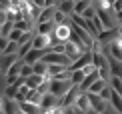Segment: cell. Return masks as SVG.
<instances>
[{
    "label": "cell",
    "mask_w": 122,
    "mask_h": 114,
    "mask_svg": "<svg viewBox=\"0 0 122 114\" xmlns=\"http://www.w3.org/2000/svg\"><path fill=\"white\" fill-rule=\"evenodd\" d=\"M72 86L74 84H72L70 78H50V92L56 94V96H60V98H62Z\"/></svg>",
    "instance_id": "cell-1"
},
{
    "label": "cell",
    "mask_w": 122,
    "mask_h": 114,
    "mask_svg": "<svg viewBox=\"0 0 122 114\" xmlns=\"http://www.w3.org/2000/svg\"><path fill=\"white\" fill-rule=\"evenodd\" d=\"M8 20V14H6V8H2L0 10V24H4Z\"/></svg>",
    "instance_id": "cell-27"
},
{
    "label": "cell",
    "mask_w": 122,
    "mask_h": 114,
    "mask_svg": "<svg viewBox=\"0 0 122 114\" xmlns=\"http://www.w3.org/2000/svg\"><path fill=\"white\" fill-rule=\"evenodd\" d=\"M28 92H30V88L26 86V82H22V84L18 86V92H16V100H18V102H22V100H26V96H28Z\"/></svg>",
    "instance_id": "cell-20"
},
{
    "label": "cell",
    "mask_w": 122,
    "mask_h": 114,
    "mask_svg": "<svg viewBox=\"0 0 122 114\" xmlns=\"http://www.w3.org/2000/svg\"><path fill=\"white\" fill-rule=\"evenodd\" d=\"M34 72L40 76H48V62H44V60H38V62H34Z\"/></svg>",
    "instance_id": "cell-19"
},
{
    "label": "cell",
    "mask_w": 122,
    "mask_h": 114,
    "mask_svg": "<svg viewBox=\"0 0 122 114\" xmlns=\"http://www.w3.org/2000/svg\"><path fill=\"white\" fill-rule=\"evenodd\" d=\"M110 86L114 88V90H118L120 94H122V76H110Z\"/></svg>",
    "instance_id": "cell-22"
},
{
    "label": "cell",
    "mask_w": 122,
    "mask_h": 114,
    "mask_svg": "<svg viewBox=\"0 0 122 114\" xmlns=\"http://www.w3.org/2000/svg\"><path fill=\"white\" fill-rule=\"evenodd\" d=\"M54 28H56V24H54V20H48V22H36V26H34V32L50 34V32H54Z\"/></svg>",
    "instance_id": "cell-11"
},
{
    "label": "cell",
    "mask_w": 122,
    "mask_h": 114,
    "mask_svg": "<svg viewBox=\"0 0 122 114\" xmlns=\"http://www.w3.org/2000/svg\"><path fill=\"white\" fill-rule=\"evenodd\" d=\"M64 70H68V64H48V76L50 78H54L56 74H60Z\"/></svg>",
    "instance_id": "cell-16"
},
{
    "label": "cell",
    "mask_w": 122,
    "mask_h": 114,
    "mask_svg": "<svg viewBox=\"0 0 122 114\" xmlns=\"http://www.w3.org/2000/svg\"><path fill=\"white\" fill-rule=\"evenodd\" d=\"M118 36H120V38H122V22L118 24Z\"/></svg>",
    "instance_id": "cell-28"
},
{
    "label": "cell",
    "mask_w": 122,
    "mask_h": 114,
    "mask_svg": "<svg viewBox=\"0 0 122 114\" xmlns=\"http://www.w3.org/2000/svg\"><path fill=\"white\" fill-rule=\"evenodd\" d=\"M74 2L76 0H60V4H58V10H62L64 14H72L74 12Z\"/></svg>",
    "instance_id": "cell-15"
},
{
    "label": "cell",
    "mask_w": 122,
    "mask_h": 114,
    "mask_svg": "<svg viewBox=\"0 0 122 114\" xmlns=\"http://www.w3.org/2000/svg\"><path fill=\"white\" fill-rule=\"evenodd\" d=\"M42 60H44V62H48V64H68V66L72 64V60H70L64 52H54V50L46 52Z\"/></svg>",
    "instance_id": "cell-2"
},
{
    "label": "cell",
    "mask_w": 122,
    "mask_h": 114,
    "mask_svg": "<svg viewBox=\"0 0 122 114\" xmlns=\"http://www.w3.org/2000/svg\"><path fill=\"white\" fill-rule=\"evenodd\" d=\"M22 64H24V58H18L16 62H14L12 66L8 68L6 76H20V70H22Z\"/></svg>",
    "instance_id": "cell-17"
},
{
    "label": "cell",
    "mask_w": 122,
    "mask_h": 114,
    "mask_svg": "<svg viewBox=\"0 0 122 114\" xmlns=\"http://www.w3.org/2000/svg\"><path fill=\"white\" fill-rule=\"evenodd\" d=\"M22 30H18V28H12V30H10V34H8V40H16V42H18V40L20 38H22Z\"/></svg>",
    "instance_id": "cell-25"
},
{
    "label": "cell",
    "mask_w": 122,
    "mask_h": 114,
    "mask_svg": "<svg viewBox=\"0 0 122 114\" xmlns=\"http://www.w3.org/2000/svg\"><path fill=\"white\" fill-rule=\"evenodd\" d=\"M98 78H100V72H98V68H94L92 72H88V74L84 76V80L80 82V86H78V88H80V90H84V92H86V90H88V88L92 86V84H94V82L98 80Z\"/></svg>",
    "instance_id": "cell-7"
},
{
    "label": "cell",
    "mask_w": 122,
    "mask_h": 114,
    "mask_svg": "<svg viewBox=\"0 0 122 114\" xmlns=\"http://www.w3.org/2000/svg\"><path fill=\"white\" fill-rule=\"evenodd\" d=\"M32 40H28V42H24V44H20V48H18V56H20V58H24V56H26L28 54V50L30 48H32Z\"/></svg>",
    "instance_id": "cell-24"
},
{
    "label": "cell",
    "mask_w": 122,
    "mask_h": 114,
    "mask_svg": "<svg viewBox=\"0 0 122 114\" xmlns=\"http://www.w3.org/2000/svg\"><path fill=\"white\" fill-rule=\"evenodd\" d=\"M86 52V48L84 46H80V44H74V42H70V40H66V48H64V54L68 56L70 60H76V58H80V56H82Z\"/></svg>",
    "instance_id": "cell-3"
},
{
    "label": "cell",
    "mask_w": 122,
    "mask_h": 114,
    "mask_svg": "<svg viewBox=\"0 0 122 114\" xmlns=\"http://www.w3.org/2000/svg\"><path fill=\"white\" fill-rule=\"evenodd\" d=\"M108 84H110L108 80H104V78H98V80H96L92 86L88 88V92H94V94H100V92H102V90H104V88L108 86Z\"/></svg>",
    "instance_id": "cell-14"
},
{
    "label": "cell",
    "mask_w": 122,
    "mask_h": 114,
    "mask_svg": "<svg viewBox=\"0 0 122 114\" xmlns=\"http://www.w3.org/2000/svg\"><path fill=\"white\" fill-rule=\"evenodd\" d=\"M12 28H14V20H6L4 24H0V36H6L8 38V34H10Z\"/></svg>",
    "instance_id": "cell-21"
},
{
    "label": "cell",
    "mask_w": 122,
    "mask_h": 114,
    "mask_svg": "<svg viewBox=\"0 0 122 114\" xmlns=\"http://www.w3.org/2000/svg\"><path fill=\"white\" fill-rule=\"evenodd\" d=\"M70 72H72V76H70L72 84H74V86H80V82H82V80H84V76H86L84 68H78V70H70Z\"/></svg>",
    "instance_id": "cell-18"
},
{
    "label": "cell",
    "mask_w": 122,
    "mask_h": 114,
    "mask_svg": "<svg viewBox=\"0 0 122 114\" xmlns=\"http://www.w3.org/2000/svg\"><path fill=\"white\" fill-rule=\"evenodd\" d=\"M2 8H4V6H2V4H0V10H2Z\"/></svg>",
    "instance_id": "cell-29"
},
{
    "label": "cell",
    "mask_w": 122,
    "mask_h": 114,
    "mask_svg": "<svg viewBox=\"0 0 122 114\" xmlns=\"http://www.w3.org/2000/svg\"><path fill=\"white\" fill-rule=\"evenodd\" d=\"M20 58L18 54H0V74H6L8 68Z\"/></svg>",
    "instance_id": "cell-5"
},
{
    "label": "cell",
    "mask_w": 122,
    "mask_h": 114,
    "mask_svg": "<svg viewBox=\"0 0 122 114\" xmlns=\"http://www.w3.org/2000/svg\"><path fill=\"white\" fill-rule=\"evenodd\" d=\"M110 102H112L116 112H122V94L118 90H114V88H112V94H110Z\"/></svg>",
    "instance_id": "cell-13"
},
{
    "label": "cell",
    "mask_w": 122,
    "mask_h": 114,
    "mask_svg": "<svg viewBox=\"0 0 122 114\" xmlns=\"http://www.w3.org/2000/svg\"><path fill=\"white\" fill-rule=\"evenodd\" d=\"M44 78H46V76H40V74H36V72H34V74H30L28 78H24V82H26V86L28 88H38L40 86V82H42Z\"/></svg>",
    "instance_id": "cell-12"
},
{
    "label": "cell",
    "mask_w": 122,
    "mask_h": 114,
    "mask_svg": "<svg viewBox=\"0 0 122 114\" xmlns=\"http://www.w3.org/2000/svg\"><path fill=\"white\" fill-rule=\"evenodd\" d=\"M6 46H8V38L6 36H0V54L6 50Z\"/></svg>",
    "instance_id": "cell-26"
},
{
    "label": "cell",
    "mask_w": 122,
    "mask_h": 114,
    "mask_svg": "<svg viewBox=\"0 0 122 114\" xmlns=\"http://www.w3.org/2000/svg\"><path fill=\"white\" fill-rule=\"evenodd\" d=\"M4 112H6V114H16V112H20V102L16 100V98H8V96H6V100H4Z\"/></svg>",
    "instance_id": "cell-10"
},
{
    "label": "cell",
    "mask_w": 122,
    "mask_h": 114,
    "mask_svg": "<svg viewBox=\"0 0 122 114\" xmlns=\"http://www.w3.org/2000/svg\"><path fill=\"white\" fill-rule=\"evenodd\" d=\"M74 104L78 106L80 112H94L92 104H90V98H88V92H84V90H80V94L76 96V102H74Z\"/></svg>",
    "instance_id": "cell-4"
},
{
    "label": "cell",
    "mask_w": 122,
    "mask_h": 114,
    "mask_svg": "<svg viewBox=\"0 0 122 114\" xmlns=\"http://www.w3.org/2000/svg\"><path fill=\"white\" fill-rule=\"evenodd\" d=\"M52 34V32H50ZM50 34H42V32H34V38H32V44L34 48H46V46L52 44V38Z\"/></svg>",
    "instance_id": "cell-6"
},
{
    "label": "cell",
    "mask_w": 122,
    "mask_h": 114,
    "mask_svg": "<svg viewBox=\"0 0 122 114\" xmlns=\"http://www.w3.org/2000/svg\"><path fill=\"white\" fill-rule=\"evenodd\" d=\"M20 112H22V114H38V112H42V108H40V104L22 100V102H20Z\"/></svg>",
    "instance_id": "cell-8"
},
{
    "label": "cell",
    "mask_w": 122,
    "mask_h": 114,
    "mask_svg": "<svg viewBox=\"0 0 122 114\" xmlns=\"http://www.w3.org/2000/svg\"><path fill=\"white\" fill-rule=\"evenodd\" d=\"M30 74H34V66L28 64V62H24V64H22V70H20V76H22V78H28Z\"/></svg>",
    "instance_id": "cell-23"
},
{
    "label": "cell",
    "mask_w": 122,
    "mask_h": 114,
    "mask_svg": "<svg viewBox=\"0 0 122 114\" xmlns=\"http://www.w3.org/2000/svg\"><path fill=\"white\" fill-rule=\"evenodd\" d=\"M78 94H80V88H78V86H72V88H70V90L62 96V106L74 104V102H76V96H78Z\"/></svg>",
    "instance_id": "cell-9"
}]
</instances>
